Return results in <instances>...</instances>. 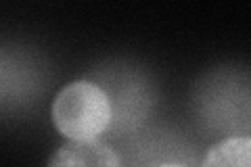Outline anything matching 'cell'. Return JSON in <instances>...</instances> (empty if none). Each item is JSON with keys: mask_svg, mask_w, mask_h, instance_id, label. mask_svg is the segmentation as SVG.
I'll list each match as a JSON object with an SVG mask.
<instances>
[{"mask_svg": "<svg viewBox=\"0 0 251 167\" xmlns=\"http://www.w3.org/2000/svg\"><path fill=\"white\" fill-rule=\"evenodd\" d=\"M163 167H182V165H163Z\"/></svg>", "mask_w": 251, "mask_h": 167, "instance_id": "cell-4", "label": "cell"}, {"mask_svg": "<svg viewBox=\"0 0 251 167\" xmlns=\"http://www.w3.org/2000/svg\"><path fill=\"white\" fill-rule=\"evenodd\" d=\"M49 167H122V161L105 142L72 140L52 155Z\"/></svg>", "mask_w": 251, "mask_h": 167, "instance_id": "cell-2", "label": "cell"}, {"mask_svg": "<svg viewBox=\"0 0 251 167\" xmlns=\"http://www.w3.org/2000/svg\"><path fill=\"white\" fill-rule=\"evenodd\" d=\"M251 142L247 136L226 138L205 155L203 167H249L251 161Z\"/></svg>", "mask_w": 251, "mask_h": 167, "instance_id": "cell-3", "label": "cell"}, {"mask_svg": "<svg viewBox=\"0 0 251 167\" xmlns=\"http://www.w3.org/2000/svg\"><path fill=\"white\" fill-rule=\"evenodd\" d=\"M52 121L69 140H97L111 123V100L100 86L77 79L57 94Z\"/></svg>", "mask_w": 251, "mask_h": 167, "instance_id": "cell-1", "label": "cell"}]
</instances>
